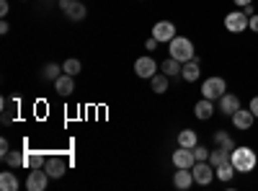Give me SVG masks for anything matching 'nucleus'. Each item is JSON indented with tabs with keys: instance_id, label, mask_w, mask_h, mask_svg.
<instances>
[{
	"instance_id": "nucleus-1",
	"label": "nucleus",
	"mask_w": 258,
	"mask_h": 191,
	"mask_svg": "<svg viewBox=\"0 0 258 191\" xmlns=\"http://www.w3.org/2000/svg\"><path fill=\"white\" fill-rule=\"evenodd\" d=\"M230 160L235 165V171L238 173H250L253 168L258 165V155L250 150V147H232V153H230Z\"/></svg>"
},
{
	"instance_id": "nucleus-2",
	"label": "nucleus",
	"mask_w": 258,
	"mask_h": 191,
	"mask_svg": "<svg viewBox=\"0 0 258 191\" xmlns=\"http://www.w3.org/2000/svg\"><path fill=\"white\" fill-rule=\"evenodd\" d=\"M168 54L178 59V62H188L197 57V49H194V41L186 39V36H173L168 41Z\"/></svg>"
},
{
	"instance_id": "nucleus-3",
	"label": "nucleus",
	"mask_w": 258,
	"mask_h": 191,
	"mask_svg": "<svg viewBox=\"0 0 258 191\" xmlns=\"http://www.w3.org/2000/svg\"><path fill=\"white\" fill-rule=\"evenodd\" d=\"M225 91H227V83H225V78H217V75L207 78L204 86H202V96L209 98V101H220L225 96Z\"/></svg>"
},
{
	"instance_id": "nucleus-4",
	"label": "nucleus",
	"mask_w": 258,
	"mask_h": 191,
	"mask_svg": "<svg viewBox=\"0 0 258 191\" xmlns=\"http://www.w3.org/2000/svg\"><path fill=\"white\" fill-rule=\"evenodd\" d=\"M191 173H194V183H199V186H207V183H212V178H217L214 176V165L209 160H197Z\"/></svg>"
},
{
	"instance_id": "nucleus-5",
	"label": "nucleus",
	"mask_w": 258,
	"mask_h": 191,
	"mask_svg": "<svg viewBox=\"0 0 258 191\" xmlns=\"http://www.w3.org/2000/svg\"><path fill=\"white\" fill-rule=\"evenodd\" d=\"M248 21H250V18H248L243 11H232V13L225 16V29H227L230 34H240V31L248 29Z\"/></svg>"
},
{
	"instance_id": "nucleus-6",
	"label": "nucleus",
	"mask_w": 258,
	"mask_h": 191,
	"mask_svg": "<svg viewBox=\"0 0 258 191\" xmlns=\"http://www.w3.org/2000/svg\"><path fill=\"white\" fill-rule=\"evenodd\" d=\"M59 11L68 16L70 21H83L85 18V6L80 3V0H59Z\"/></svg>"
},
{
	"instance_id": "nucleus-7",
	"label": "nucleus",
	"mask_w": 258,
	"mask_h": 191,
	"mask_svg": "<svg viewBox=\"0 0 258 191\" xmlns=\"http://www.w3.org/2000/svg\"><path fill=\"white\" fill-rule=\"evenodd\" d=\"M47 183H49V173L44 171V168H34V171L29 173V178H26L29 191H44Z\"/></svg>"
},
{
	"instance_id": "nucleus-8",
	"label": "nucleus",
	"mask_w": 258,
	"mask_h": 191,
	"mask_svg": "<svg viewBox=\"0 0 258 191\" xmlns=\"http://www.w3.org/2000/svg\"><path fill=\"white\" fill-rule=\"evenodd\" d=\"M135 73H137V78H145V80H150L155 73H158V62L150 57V54H145V57H140L137 62H135Z\"/></svg>"
},
{
	"instance_id": "nucleus-9",
	"label": "nucleus",
	"mask_w": 258,
	"mask_h": 191,
	"mask_svg": "<svg viewBox=\"0 0 258 191\" xmlns=\"http://www.w3.org/2000/svg\"><path fill=\"white\" fill-rule=\"evenodd\" d=\"M170 160H173L176 168H194V163H197V155H194L191 147H181V145H178V150L170 155Z\"/></svg>"
},
{
	"instance_id": "nucleus-10",
	"label": "nucleus",
	"mask_w": 258,
	"mask_h": 191,
	"mask_svg": "<svg viewBox=\"0 0 258 191\" xmlns=\"http://www.w3.org/2000/svg\"><path fill=\"white\" fill-rule=\"evenodd\" d=\"M253 121H255V116H253L250 109H238L232 114V126H235V130H240V132H248L253 126Z\"/></svg>"
},
{
	"instance_id": "nucleus-11",
	"label": "nucleus",
	"mask_w": 258,
	"mask_h": 191,
	"mask_svg": "<svg viewBox=\"0 0 258 191\" xmlns=\"http://www.w3.org/2000/svg\"><path fill=\"white\" fill-rule=\"evenodd\" d=\"M153 36L160 41V44H165V41H170V39L178 36V34H176V26L170 24V21H158V24L153 26Z\"/></svg>"
},
{
	"instance_id": "nucleus-12",
	"label": "nucleus",
	"mask_w": 258,
	"mask_h": 191,
	"mask_svg": "<svg viewBox=\"0 0 258 191\" xmlns=\"http://www.w3.org/2000/svg\"><path fill=\"white\" fill-rule=\"evenodd\" d=\"M199 75H202V59H199V57H194V59L183 62V68H181V78H183L186 83H197V80H199Z\"/></svg>"
},
{
	"instance_id": "nucleus-13",
	"label": "nucleus",
	"mask_w": 258,
	"mask_h": 191,
	"mask_svg": "<svg viewBox=\"0 0 258 191\" xmlns=\"http://www.w3.org/2000/svg\"><path fill=\"white\" fill-rule=\"evenodd\" d=\"M44 171L49 173V178H62L64 173H68V163H64L62 158H47Z\"/></svg>"
},
{
	"instance_id": "nucleus-14",
	"label": "nucleus",
	"mask_w": 258,
	"mask_h": 191,
	"mask_svg": "<svg viewBox=\"0 0 258 191\" xmlns=\"http://www.w3.org/2000/svg\"><path fill=\"white\" fill-rule=\"evenodd\" d=\"M54 91H57L59 96L68 98V96L75 91V78H73V75H68V73H62V75L54 80Z\"/></svg>"
},
{
	"instance_id": "nucleus-15",
	"label": "nucleus",
	"mask_w": 258,
	"mask_h": 191,
	"mask_svg": "<svg viewBox=\"0 0 258 191\" xmlns=\"http://www.w3.org/2000/svg\"><path fill=\"white\" fill-rule=\"evenodd\" d=\"M238 109H240V98L235 96V93H225V96L220 98V111H222L225 116H232Z\"/></svg>"
},
{
	"instance_id": "nucleus-16",
	"label": "nucleus",
	"mask_w": 258,
	"mask_h": 191,
	"mask_svg": "<svg viewBox=\"0 0 258 191\" xmlns=\"http://www.w3.org/2000/svg\"><path fill=\"white\" fill-rule=\"evenodd\" d=\"M212 114H214V101L202 96V101H197V106H194V116L207 121V119H212Z\"/></svg>"
},
{
	"instance_id": "nucleus-17",
	"label": "nucleus",
	"mask_w": 258,
	"mask_h": 191,
	"mask_svg": "<svg viewBox=\"0 0 258 191\" xmlns=\"http://www.w3.org/2000/svg\"><path fill=\"white\" fill-rule=\"evenodd\" d=\"M194 183V173H191V168H176V173H173V186L186 191L188 186Z\"/></svg>"
},
{
	"instance_id": "nucleus-18",
	"label": "nucleus",
	"mask_w": 258,
	"mask_h": 191,
	"mask_svg": "<svg viewBox=\"0 0 258 191\" xmlns=\"http://www.w3.org/2000/svg\"><path fill=\"white\" fill-rule=\"evenodd\" d=\"M235 173H238V171H235L232 160H230V163H222V165H217V168H214V176H217V178H220L222 183H230Z\"/></svg>"
},
{
	"instance_id": "nucleus-19",
	"label": "nucleus",
	"mask_w": 258,
	"mask_h": 191,
	"mask_svg": "<svg viewBox=\"0 0 258 191\" xmlns=\"http://www.w3.org/2000/svg\"><path fill=\"white\" fill-rule=\"evenodd\" d=\"M18 176L13 173V171H3L0 173V188L3 191H18Z\"/></svg>"
},
{
	"instance_id": "nucleus-20",
	"label": "nucleus",
	"mask_w": 258,
	"mask_h": 191,
	"mask_svg": "<svg viewBox=\"0 0 258 191\" xmlns=\"http://www.w3.org/2000/svg\"><path fill=\"white\" fill-rule=\"evenodd\" d=\"M178 145L181 147H191V150H194V147L199 145V135L194 132V130H181L178 132Z\"/></svg>"
},
{
	"instance_id": "nucleus-21",
	"label": "nucleus",
	"mask_w": 258,
	"mask_h": 191,
	"mask_svg": "<svg viewBox=\"0 0 258 191\" xmlns=\"http://www.w3.org/2000/svg\"><path fill=\"white\" fill-rule=\"evenodd\" d=\"M3 160L8 163V168H26V153H18V150H11L3 155Z\"/></svg>"
},
{
	"instance_id": "nucleus-22",
	"label": "nucleus",
	"mask_w": 258,
	"mask_h": 191,
	"mask_svg": "<svg viewBox=\"0 0 258 191\" xmlns=\"http://www.w3.org/2000/svg\"><path fill=\"white\" fill-rule=\"evenodd\" d=\"M181 68H183V62H178V59H173V57H168L163 65H160V70L168 75V78H176V75H181Z\"/></svg>"
},
{
	"instance_id": "nucleus-23",
	"label": "nucleus",
	"mask_w": 258,
	"mask_h": 191,
	"mask_svg": "<svg viewBox=\"0 0 258 191\" xmlns=\"http://www.w3.org/2000/svg\"><path fill=\"white\" fill-rule=\"evenodd\" d=\"M214 145L222 147V150H227V153H232V147H235L232 137H230L225 130H217V132H214Z\"/></svg>"
},
{
	"instance_id": "nucleus-24",
	"label": "nucleus",
	"mask_w": 258,
	"mask_h": 191,
	"mask_svg": "<svg viewBox=\"0 0 258 191\" xmlns=\"http://www.w3.org/2000/svg\"><path fill=\"white\" fill-rule=\"evenodd\" d=\"M150 86H153V91L155 93H165L168 91V75L160 70V73H155L153 78H150Z\"/></svg>"
},
{
	"instance_id": "nucleus-25",
	"label": "nucleus",
	"mask_w": 258,
	"mask_h": 191,
	"mask_svg": "<svg viewBox=\"0 0 258 191\" xmlns=\"http://www.w3.org/2000/svg\"><path fill=\"white\" fill-rule=\"evenodd\" d=\"M209 163H212L214 168L222 165V163H230V153L222 150V147H217V150H212V153H209Z\"/></svg>"
},
{
	"instance_id": "nucleus-26",
	"label": "nucleus",
	"mask_w": 258,
	"mask_h": 191,
	"mask_svg": "<svg viewBox=\"0 0 258 191\" xmlns=\"http://www.w3.org/2000/svg\"><path fill=\"white\" fill-rule=\"evenodd\" d=\"M47 158L41 155V153H26V168L29 171H34V168H44Z\"/></svg>"
},
{
	"instance_id": "nucleus-27",
	"label": "nucleus",
	"mask_w": 258,
	"mask_h": 191,
	"mask_svg": "<svg viewBox=\"0 0 258 191\" xmlns=\"http://www.w3.org/2000/svg\"><path fill=\"white\" fill-rule=\"evenodd\" d=\"M59 70H62L59 65H54V62H47V65H44V70H41V78H44V80H52V83H54V80L59 78Z\"/></svg>"
},
{
	"instance_id": "nucleus-28",
	"label": "nucleus",
	"mask_w": 258,
	"mask_h": 191,
	"mask_svg": "<svg viewBox=\"0 0 258 191\" xmlns=\"http://www.w3.org/2000/svg\"><path fill=\"white\" fill-rule=\"evenodd\" d=\"M80 70H83V65H80V59H68V62H64V65H62V73H68V75H80Z\"/></svg>"
},
{
	"instance_id": "nucleus-29",
	"label": "nucleus",
	"mask_w": 258,
	"mask_h": 191,
	"mask_svg": "<svg viewBox=\"0 0 258 191\" xmlns=\"http://www.w3.org/2000/svg\"><path fill=\"white\" fill-rule=\"evenodd\" d=\"M209 153H212V150H207L204 145H197V147H194V155H197V160H209Z\"/></svg>"
},
{
	"instance_id": "nucleus-30",
	"label": "nucleus",
	"mask_w": 258,
	"mask_h": 191,
	"mask_svg": "<svg viewBox=\"0 0 258 191\" xmlns=\"http://www.w3.org/2000/svg\"><path fill=\"white\" fill-rule=\"evenodd\" d=\"M158 44H160V41H158L155 36H150V39L145 41V49H147V52H155V49H158Z\"/></svg>"
},
{
	"instance_id": "nucleus-31",
	"label": "nucleus",
	"mask_w": 258,
	"mask_h": 191,
	"mask_svg": "<svg viewBox=\"0 0 258 191\" xmlns=\"http://www.w3.org/2000/svg\"><path fill=\"white\" fill-rule=\"evenodd\" d=\"M248 109H250V111H253V116L258 119V96H253V98H250V103H248Z\"/></svg>"
},
{
	"instance_id": "nucleus-32",
	"label": "nucleus",
	"mask_w": 258,
	"mask_h": 191,
	"mask_svg": "<svg viewBox=\"0 0 258 191\" xmlns=\"http://www.w3.org/2000/svg\"><path fill=\"white\" fill-rule=\"evenodd\" d=\"M248 29L258 34V13H255V16H250V21H248Z\"/></svg>"
},
{
	"instance_id": "nucleus-33",
	"label": "nucleus",
	"mask_w": 258,
	"mask_h": 191,
	"mask_svg": "<svg viewBox=\"0 0 258 191\" xmlns=\"http://www.w3.org/2000/svg\"><path fill=\"white\" fill-rule=\"evenodd\" d=\"M6 153H11V145H8V140L3 137V140H0V155H6Z\"/></svg>"
},
{
	"instance_id": "nucleus-34",
	"label": "nucleus",
	"mask_w": 258,
	"mask_h": 191,
	"mask_svg": "<svg viewBox=\"0 0 258 191\" xmlns=\"http://www.w3.org/2000/svg\"><path fill=\"white\" fill-rule=\"evenodd\" d=\"M11 6H8V0H0V16H8Z\"/></svg>"
},
{
	"instance_id": "nucleus-35",
	"label": "nucleus",
	"mask_w": 258,
	"mask_h": 191,
	"mask_svg": "<svg viewBox=\"0 0 258 191\" xmlns=\"http://www.w3.org/2000/svg\"><path fill=\"white\" fill-rule=\"evenodd\" d=\"M243 13H245L248 18H250V16H255V8H253V3H250V6H243Z\"/></svg>"
},
{
	"instance_id": "nucleus-36",
	"label": "nucleus",
	"mask_w": 258,
	"mask_h": 191,
	"mask_svg": "<svg viewBox=\"0 0 258 191\" xmlns=\"http://www.w3.org/2000/svg\"><path fill=\"white\" fill-rule=\"evenodd\" d=\"M232 3H235V6H238V8H243V6H250V3H253V0H232Z\"/></svg>"
},
{
	"instance_id": "nucleus-37",
	"label": "nucleus",
	"mask_w": 258,
	"mask_h": 191,
	"mask_svg": "<svg viewBox=\"0 0 258 191\" xmlns=\"http://www.w3.org/2000/svg\"><path fill=\"white\" fill-rule=\"evenodd\" d=\"M11 31V26H8V21H3V24H0V34H8Z\"/></svg>"
}]
</instances>
